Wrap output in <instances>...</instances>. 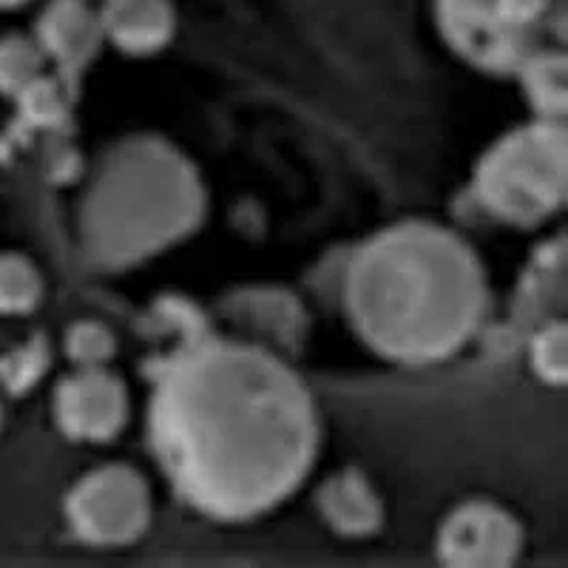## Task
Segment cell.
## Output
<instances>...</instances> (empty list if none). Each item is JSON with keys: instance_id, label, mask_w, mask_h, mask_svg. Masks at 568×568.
<instances>
[{"instance_id": "cell-1", "label": "cell", "mask_w": 568, "mask_h": 568, "mask_svg": "<svg viewBox=\"0 0 568 568\" xmlns=\"http://www.w3.org/2000/svg\"><path fill=\"white\" fill-rule=\"evenodd\" d=\"M151 438L187 504L216 520H247L311 471L318 420L298 375L271 353L194 342L162 364Z\"/></svg>"}, {"instance_id": "cell-2", "label": "cell", "mask_w": 568, "mask_h": 568, "mask_svg": "<svg viewBox=\"0 0 568 568\" xmlns=\"http://www.w3.org/2000/svg\"><path fill=\"white\" fill-rule=\"evenodd\" d=\"M347 307L364 342L395 362L453 355L484 318L478 258L438 225H395L358 251Z\"/></svg>"}, {"instance_id": "cell-3", "label": "cell", "mask_w": 568, "mask_h": 568, "mask_svg": "<svg viewBox=\"0 0 568 568\" xmlns=\"http://www.w3.org/2000/svg\"><path fill=\"white\" fill-rule=\"evenodd\" d=\"M205 211L200 176L162 140H129L100 165L85 194V251L109 267L131 265L194 231Z\"/></svg>"}, {"instance_id": "cell-4", "label": "cell", "mask_w": 568, "mask_h": 568, "mask_svg": "<svg viewBox=\"0 0 568 568\" xmlns=\"http://www.w3.org/2000/svg\"><path fill=\"white\" fill-rule=\"evenodd\" d=\"M478 196L495 216L515 225L546 220L566 200V131L555 120L511 131L484 156Z\"/></svg>"}, {"instance_id": "cell-5", "label": "cell", "mask_w": 568, "mask_h": 568, "mask_svg": "<svg viewBox=\"0 0 568 568\" xmlns=\"http://www.w3.org/2000/svg\"><path fill=\"white\" fill-rule=\"evenodd\" d=\"M65 517L91 546H123L149 529L151 491L131 466L89 471L65 497Z\"/></svg>"}, {"instance_id": "cell-6", "label": "cell", "mask_w": 568, "mask_h": 568, "mask_svg": "<svg viewBox=\"0 0 568 568\" xmlns=\"http://www.w3.org/2000/svg\"><path fill=\"white\" fill-rule=\"evenodd\" d=\"M524 549V531L515 517L486 500L458 506L438 535V555L446 566L504 568Z\"/></svg>"}, {"instance_id": "cell-7", "label": "cell", "mask_w": 568, "mask_h": 568, "mask_svg": "<svg viewBox=\"0 0 568 568\" xmlns=\"http://www.w3.org/2000/svg\"><path fill=\"white\" fill-rule=\"evenodd\" d=\"M54 415L69 438L111 440L129 418V393L105 367H78L54 395Z\"/></svg>"}, {"instance_id": "cell-8", "label": "cell", "mask_w": 568, "mask_h": 568, "mask_svg": "<svg viewBox=\"0 0 568 568\" xmlns=\"http://www.w3.org/2000/svg\"><path fill=\"white\" fill-rule=\"evenodd\" d=\"M438 12L455 49L484 69H517L529 58L526 32L500 23L495 0H438Z\"/></svg>"}, {"instance_id": "cell-9", "label": "cell", "mask_w": 568, "mask_h": 568, "mask_svg": "<svg viewBox=\"0 0 568 568\" xmlns=\"http://www.w3.org/2000/svg\"><path fill=\"white\" fill-rule=\"evenodd\" d=\"M103 40L100 18L83 0H54L38 23L40 52H49L60 65L65 85L74 83Z\"/></svg>"}, {"instance_id": "cell-10", "label": "cell", "mask_w": 568, "mask_h": 568, "mask_svg": "<svg viewBox=\"0 0 568 568\" xmlns=\"http://www.w3.org/2000/svg\"><path fill=\"white\" fill-rule=\"evenodd\" d=\"M100 29L123 52L149 54L169 43L174 12L169 0H105Z\"/></svg>"}, {"instance_id": "cell-11", "label": "cell", "mask_w": 568, "mask_h": 568, "mask_svg": "<svg viewBox=\"0 0 568 568\" xmlns=\"http://www.w3.org/2000/svg\"><path fill=\"white\" fill-rule=\"evenodd\" d=\"M318 509L338 535L367 537L384 520V509L362 471H338L318 489Z\"/></svg>"}, {"instance_id": "cell-12", "label": "cell", "mask_w": 568, "mask_h": 568, "mask_svg": "<svg viewBox=\"0 0 568 568\" xmlns=\"http://www.w3.org/2000/svg\"><path fill=\"white\" fill-rule=\"evenodd\" d=\"M520 69L526 98L542 120H562L566 114V58L557 52L529 54Z\"/></svg>"}, {"instance_id": "cell-13", "label": "cell", "mask_w": 568, "mask_h": 568, "mask_svg": "<svg viewBox=\"0 0 568 568\" xmlns=\"http://www.w3.org/2000/svg\"><path fill=\"white\" fill-rule=\"evenodd\" d=\"M40 296H43V282H40L38 267L18 253H3L0 256V313L14 316V313L34 311Z\"/></svg>"}, {"instance_id": "cell-14", "label": "cell", "mask_w": 568, "mask_h": 568, "mask_svg": "<svg viewBox=\"0 0 568 568\" xmlns=\"http://www.w3.org/2000/svg\"><path fill=\"white\" fill-rule=\"evenodd\" d=\"M65 91L69 85H60L58 80L52 78H34L27 89H20L14 98H18L20 116L23 123L34 125V129H52L65 116Z\"/></svg>"}, {"instance_id": "cell-15", "label": "cell", "mask_w": 568, "mask_h": 568, "mask_svg": "<svg viewBox=\"0 0 568 568\" xmlns=\"http://www.w3.org/2000/svg\"><path fill=\"white\" fill-rule=\"evenodd\" d=\"M43 69V52L40 45L27 38L9 34L0 40V91L3 94H18L27 89L34 78H40Z\"/></svg>"}, {"instance_id": "cell-16", "label": "cell", "mask_w": 568, "mask_h": 568, "mask_svg": "<svg viewBox=\"0 0 568 568\" xmlns=\"http://www.w3.org/2000/svg\"><path fill=\"white\" fill-rule=\"evenodd\" d=\"M45 369H49V347L43 338H32L0 358V387L12 395H23L38 387Z\"/></svg>"}, {"instance_id": "cell-17", "label": "cell", "mask_w": 568, "mask_h": 568, "mask_svg": "<svg viewBox=\"0 0 568 568\" xmlns=\"http://www.w3.org/2000/svg\"><path fill=\"white\" fill-rule=\"evenodd\" d=\"M65 353L80 369L105 367V362L116 353V344L109 327L100 322H78L65 333Z\"/></svg>"}, {"instance_id": "cell-18", "label": "cell", "mask_w": 568, "mask_h": 568, "mask_svg": "<svg viewBox=\"0 0 568 568\" xmlns=\"http://www.w3.org/2000/svg\"><path fill=\"white\" fill-rule=\"evenodd\" d=\"M566 324L562 322L546 324L531 338V367L542 382L555 384V387L566 384Z\"/></svg>"}, {"instance_id": "cell-19", "label": "cell", "mask_w": 568, "mask_h": 568, "mask_svg": "<svg viewBox=\"0 0 568 568\" xmlns=\"http://www.w3.org/2000/svg\"><path fill=\"white\" fill-rule=\"evenodd\" d=\"M546 9V0H495V12L500 23L515 32H526Z\"/></svg>"}, {"instance_id": "cell-20", "label": "cell", "mask_w": 568, "mask_h": 568, "mask_svg": "<svg viewBox=\"0 0 568 568\" xmlns=\"http://www.w3.org/2000/svg\"><path fill=\"white\" fill-rule=\"evenodd\" d=\"M23 0H0V9H9V7H18Z\"/></svg>"}, {"instance_id": "cell-21", "label": "cell", "mask_w": 568, "mask_h": 568, "mask_svg": "<svg viewBox=\"0 0 568 568\" xmlns=\"http://www.w3.org/2000/svg\"><path fill=\"white\" fill-rule=\"evenodd\" d=\"M0 424H3V404H0Z\"/></svg>"}]
</instances>
